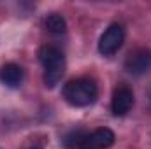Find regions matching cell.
<instances>
[{
    "label": "cell",
    "mask_w": 151,
    "mask_h": 149,
    "mask_svg": "<svg viewBox=\"0 0 151 149\" xmlns=\"http://www.w3.org/2000/svg\"><path fill=\"white\" fill-rule=\"evenodd\" d=\"M150 69H151V51L146 49V47L132 51L125 60V70L128 74L141 75L146 74Z\"/></svg>",
    "instance_id": "cell-4"
},
{
    "label": "cell",
    "mask_w": 151,
    "mask_h": 149,
    "mask_svg": "<svg viewBox=\"0 0 151 149\" xmlns=\"http://www.w3.org/2000/svg\"><path fill=\"white\" fill-rule=\"evenodd\" d=\"M116 140L113 130L109 128H97L91 133H86L83 139L81 149H107Z\"/></svg>",
    "instance_id": "cell-5"
},
{
    "label": "cell",
    "mask_w": 151,
    "mask_h": 149,
    "mask_svg": "<svg viewBox=\"0 0 151 149\" xmlns=\"http://www.w3.org/2000/svg\"><path fill=\"white\" fill-rule=\"evenodd\" d=\"M84 135H86V133H84L83 130H74V132H70V133L65 137V140H63L65 148L67 149H81V144H83Z\"/></svg>",
    "instance_id": "cell-9"
},
{
    "label": "cell",
    "mask_w": 151,
    "mask_h": 149,
    "mask_svg": "<svg viewBox=\"0 0 151 149\" xmlns=\"http://www.w3.org/2000/svg\"><path fill=\"white\" fill-rule=\"evenodd\" d=\"M34 149H37V148H34Z\"/></svg>",
    "instance_id": "cell-10"
},
{
    "label": "cell",
    "mask_w": 151,
    "mask_h": 149,
    "mask_svg": "<svg viewBox=\"0 0 151 149\" xmlns=\"http://www.w3.org/2000/svg\"><path fill=\"white\" fill-rule=\"evenodd\" d=\"M0 81L9 88H18L23 82V69L16 63H5L0 69Z\"/></svg>",
    "instance_id": "cell-7"
},
{
    "label": "cell",
    "mask_w": 151,
    "mask_h": 149,
    "mask_svg": "<svg viewBox=\"0 0 151 149\" xmlns=\"http://www.w3.org/2000/svg\"><path fill=\"white\" fill-rule=\"evenodd\" d=\"M39 62L44 67V84L46 88H55L65 70L63 53L55 46H42L37 53Z\"/></svg>",
    "instance_id": "cell-1"
},
{
    "label": "cell",
    "mask_w": 151,
    "mask_h": 149,
    "mask_svg": "<svg viewBox=\"0 0 151 149\" xmlns=\"http://www.w3.org/2000/svg\"><path fill=\"white\" fill-rule=\"evenodd\" d=\"M44 25H46V30L51 32V34H63L67 30V23H65L63 16L58 14V12L49 14L46 18V21H44Z\"/></svg>",
    "instance_id": "cell-8"
},
{
    "label": "cell",
    "mask_w": 151,
    "mask_h": 149,
    "mask_svg": "<svg viewBox=\"0 0 151 149\" xmlns=\"http://www.w3.org/2000/svg\"><path fill=\"white\" fill-rule=\"evenodd\" d=\"M134 107V93L130 88L127 86H119L116 88L113 93V100H111V109L114 116H125L128 114L130 109Z\"/></svg>",
    "instance_id": "cell-6"
},
{
    "label": "cell",
    "mask_w": 151,
    "mask_h": 149,
    "mask_svg": "<svg viewBox=\"0 0 151 149\" xmlns=\"http://www.w3.org/2000/svg\"><path fill=\"white\" fill-rule=\"evenodd\" d=\"M123 40H125V30H123V27L118 25V23L111 25L102 34V37L99 40V51H100V54L113 56L114 53L121 47Z\"/></svg>",
    "instance_id": "cell-3"
},
{
    "label": "cell",
    "mask_w": 151,
    "mask_h": 149,
    "mask_svg": "<svg viewBox=\"0 0 151 149\" xmlns=\"http://www.w3.org/2000/svg\"><path fill=\"white\" fill-rule=\"evenodd\" d=\"M99 90L95 81L88 79V77H81V79H74L69 81L63 86V98L74 105V107H88L97 100Z\"/></svg>",
    "instance_id": "cell-2"
}]
</instances>
